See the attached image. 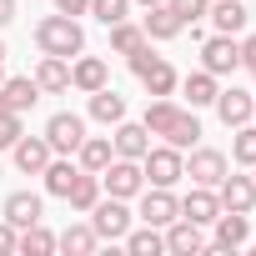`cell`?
Listing matches in <instances>:
<instances>
[{
	"mask_svg": "<svg viewBox=\"0 0 256 256\" xmlns=\"http://www.w3.org/2000/svg\"><path fill=\"white\" fill-rule=\"evenodd\" d=\"M146 131L151 136H161L166 146H176V151H186V146H196V136H201V120H196V110L191 106H176V100H166V96H156L151 106H146Z\"/></svg>",
	"mask_w": 256,
	"mask_h": 256,
	"instance_id": "obj_1",
	"label": "cell"
},
{
	"mask_svg": "<svg viewBox=\"0 0 256 256\" xmlns=\"http://www.w3.org/2000/svg\"><path fill=\"white\" fill-rule=\"evenodd\" d=\"M36 46H40V56H66V60H76L80 50H86V30H80V20L76 16H46L40 26H36Z\"/></svg>",
	"mask_w": 256,
	"mask_h": 256,
	"instance_id": "obj_2",
	"label": "cell"
},
{
	"mask_svg": "<svg viewBox=\"0 0 256 256\" xmlns=\"http://www.w3.org/2000/svg\"><path fill=\"white\" fill-rule=\"evenodd\" d=\"M126 60H131L136 80H141V86H146L151 96H171V90H176V70H171V60L151 56V40H146V46H136V50L126 56Z\"/></svg>",
	"mask_w": 256,
	"mask_h": 256,
	"instance_id": "obj_3",
	"label": "cell"
},
{
	"mask_svg": "<svg viewBox=\"0 0 256 256\" xmlns=\"http://www.w3.org/2000/svg\"><path fill=\"white\" fill-rule=\"evenodd\" d=\"M100 191H106V196H120V201L141 196V191H146V171H141V161H131V156H110V166L100 171Z\"/></svg>",
	"mask_w": 256,
	"mask_h": 256,
	"instance_id": "obj_4",
	"label": "cell"
},
{
	"mask_svg": "<svg viewBox=\"0 0 256 256\" xmlns=\"http://www.w3.org/2000/svg\"><path fill=\"white\" fill-rule=\"evenodd\" d=\"M86 216H90V231H96L100 241H120L126 231H131V211H126L120 196H100Z\"/></svg>",
	"mask_w": 256,
	"mask_h": 256,
	"instance_id": "obj_5",
	"label": "cell"
},
{
	"mask_svg": "<svg viewBox=\"0 0 256 256\" xmlns=\"http://www.w3.org/2000/svg\"><path fill=\"white\" fill-rule=\"evenodd\" d=\"M46 141H50L56 156H76L80 141H86V116H76V110H56V116L46 120Z\"/></svg>",
	"mask_w": 256,
	"mask_h": 256,
	"instance_id": "obj_6",
	"label": "cell"
},
{
	"mask_svg": "<svg viewBox=\"0 0 256 256\" xmlns=\"http://www.w3.org/2000/svg\"><path fill=\"white\" fill-rule=\"evenodd\" d=\"M141 171H146L151 186H176V181L186 176V156H181L176 146H151V151L141 156Z\"/></svg>",
	"mask_w": 256,
	"mask_h": 256,
	"instance_id": "obj_7",
	"label": "cell"
},
{
	"mask_svg": "<svg viewBox=\"0 0 256 256\" xmlns=\"http://www.w3.org/2000/svg\"><path fill=\"white\" fill-rule=\"evenodd\" d=\"M236 66H241V46H236V36H221V30H216V36L201 40V70H211V76L221 80V76H231Z\"/></svg>",
	"mask_w": 256,
	"mask_h": 256,
	"instance_id": "obj_8",
	"label": "cell"
},
{
	"mask_svg": "<svg viewBox=\"0 0 256 256\" xmlns=\"http://www.w3.org/2000/svg\"><path fill=\"white\" fill-rule=\"evenodd\" d=\"M176 216H181V196H171V186H151V191L141 196V221H146V226H161V231H166Z\"/></svg>",
	"mask_w": 256,
	"mask_h": 256,
	"instance_id": "obj_9",
	"label": "cell"
},
{
	"mask_svg": "<svg viewBox=\"0 0 256 256\" xmlns=\"http://www.w3.org/2000/svg\"><path fill=\"white\" fill-rule=\"evenodd\" d=\"M216 201H221V211H256V181L251 176H221V186H216Z\"/></svg>",
	"mask_w": 256,
	"mask_h": 256,
	"instance_id": "obj_10",
	"label": "cell"
},
{
	"mask_svg": "<svg viewBox=\"0 0 256 256\" xmlns=\"http://www.w3.org/2000/svg\"><path fill=\"white\" fill-rule=\"evenodd\" d=\"M186 176L196 181V186H221V176H226V156L221 151H211V146H196L191 151V161H186Z\"/></svg>",
	"mask_w": 256,
	"mask_h": 256,
	"instance_id": "obj_11",
	"label": "cell"
},
{
	"mask_svg": "<svg viewBox=\"0 0 256 256\" xmlns=\"http://www.w3.org/2000/svg\"><path fill=\"white\" fill-rule=\"evenodd\" d=\"M211 226H216V236H211V246H216V251H241V246H246V236H251L246 211H221Z\"/></svg>",
	"mask_w": 256,
	"mask_h": 256,
	"instance_id": "obj_12",
	"label": "cell"
},
{
	"mask_svg": "<svg viewBox=\"0 0 256 256\" xmlns=\"http://www.w3.org/2000/svg\"><path fill=\"white\" fill-rule=\"evenodd\" d=\"M110 146H116V156H131V161H141L146 151H151V131L141 120H116V136H110Z\"/></svg>",
	"mask_w": 256,
	"mask_h": 256,
	"instance_id": "obj_13",
	"label": "cell"
},
{
	"mask_svg": "<svg viewBox=\"0 0 256 256\" xmlns=\"http://www.w3.org/2000/svg\"><path fill=\"white\" fill-rule=\"evenodd\" d=\"M70 86L90 96V90L110 86V66H106L100 56H76V60H70Z\"/></svg>",
	"mask_w": 256,
	"mask_h": 256,
	"instance_id": "obj_14",
	"label": "cell"
},
{
	"mask_svg": "<svg viewBox=\"0 0 256 256\" xmlns=\"http://www.w3.org/2000/svg\"><path fill=\"white\" fill-rule=\"evenodd\" d=\"M10 151H16V166H20L26 176H40V171L50 166V156H56L46 136H20V141H16Z\"/></svg>",
	"mask_w": 256,
	"mask_h": 256,
	"instance_id": "obj_15",
	"label": "cell"
},
{
	"mask_svg": "<svg viewBox=\"0 0 256 256\" xmlns=\"http://www.w3.org/2000/svg\"><path fill=\"white\" fill-rule=\"evenodd\" d=\"M36 86H40V96H60V90H70V60H66V56H40V66H36Z\"/></svg>",
	"mask_w": 256,
	"mask_h": 256,
	"instance_id": "obj_16",
	"label": "cell"
},
{
	"mask_svg": "<svg viewBox=\"0 0 256 256\" xmlns=\"http://www.w3.org/2000/svg\"><path fill=\"white\" fill-rule=\"evenodd\" d=\"M181 216H186V221H196V226H211V221L221 216V201H216V191H211V186H196V191H186V196H181Z\"/></svg>",
	"mask_w": 256,
	"mask_h": 256,
	"instance_id": "obj_17",
	"label": "cell"
},
{
	"mask_svg": "<svg viewBox=\"0 0 256 256\" xmlns=\"http://www.w3.org/2000/svg\"><path fill=\"white\" fill-rule=\"evenodd\" d=\"M166 251H176V256H196V251H206L201 226H196V221H186V216H176V221L166 226Z\"/></svg>",
	"mask_w": 256,
	"mask_h": 256,
	"instance_id": "obj_18",
	"label": "cell"
},
{
	"mask_svg": "<svg viewBox=\"0 0 256 256\" xmlns=\"http://www.w3.org/2000/svg\"><path fill=\"white\" fill-rule=\"evenodd\" d=\"M0 216H6L16 231H20V226H36V221H40V196H36V191H10L6 206H0Z\"/></svg>",
	"mask_w": 256,
	"mask_h": 256,
	"instance_id": "obj_19",
	"label": "cell"
},
{
	"mask_svg": "<svg viewBox=\"0 0 256 256\" xmlns=\"http://www.w3.org/2000/svg\"><path fill=\"white\" fill-rule=\"evenodd\" d=\"M251 100H256V96H246V90H236V86H231V90H216V100H211V106H216V116L236 131V126H246V120H251Z\"/></svg>",
	"mask_w": 256,
	"mask_h": 256,
	"instance_id": "obj_20",
	"label": "cell"
},
{
	"mask_svg": "<svg viewBox=\"0 0 256 256\" xmlns=\"http://www.w3.org/2000/svg\"><path fill=\"white\" fill-rule=\"evenodd\" d=\"M141 30H146V40H176L186 26L176 20V10H171V6H146V20H141Z\"/></svg>",
	"mask_w": 256,
	"mask_h": 256,
	"instance_id": "obj_21",
	"label": "cell"
},
{
	"mask_svg": "<svg viewBox=\"0 0 256 256\" xmlns=\"http://www.w3.org/2000/svg\"><path fill=\"white\" fill-rule=\"evenodd\" d=\"M110 156H116L110 136H86V141H80V151H76V166H80V171H96V176H100V171L110 166Z\"/></svg>",
	"mask_w": 256,
	"mask_h": 256,
	"instance_id": "obj_22",
	"label": "cell"
},
{
	"mask_svg": "<svg viewBox=\"0 0 256 256\" xmlns=\"http://www.w3.org/2000/svg\"><path fill=\"white\" fill-rule=\"evenodd\" d=\"M206 16H211V26H216L221 36H236V30H246V20H251V10L241 6V0H216Z\"/></svg>",
	"mask_w": 256,
	"mask_h": 256,
	"instance_id": "obj_23",
	"label": "cell"
},
{
	"mask_svg": "<svg viewBox=\"0 0 256 256\" xmlns=\"http://www.w3.org/2000/svg\"><path fill=\"white\" fill-rule=\"evenodd\" d=\"M0 96H6L10 110H30L40 100V86H36V76H10V80H0Z\"/></svg>",
	"mask_w": 256,
	"mask_h": 256,
	"instance_id": "obj_24",
	"label": "cell"
},
{
	"mask_svg": "<svg viewBox=\"0 0 256 256\" xmlns=\"http://www.w3.org/2000/svg\"><path fill=\"white\" fill-rule=\"evenodd\" d=\"M40 176H46V191H50V196H60V201H66V196H70V186H76V176H80V166H76V161H70V156H60V161H56V156H50V166H46V171H40Z\"/></svg>",
	"mask_w": 256,
	"mask_h": 256,
	"instance_id": "obj_25",
	"label": "cell"
},
{
	"mask_svg": "<svg viewBox=\"0 0 256 256\" xmlns=\"http://www.w3.org/2000/svg\"><path fill=\"white\" fill-rule=\"evenodd\" d=\"M90 116H96L100 126H116V120H126V96H116L110 86L90 90Z\"/></svg>",
	"mask_w": 256,
	"mask_h": 256,
	"instance_id": "obj_26",
	"label": "cell"
},
{
	"mask_svg": "<svg viewBox=\"0 0 256 256\" xmlns=\"http://www.w3.org/2000/svg\"><path fill=\"white\" fill-rule=\"evenodd\" d=\"M120 241H126V251H131V256H161V251H166V236H161V226H141V231H126Z\"/></svg>",
	"mask_w": 256,
	"mask_h": 256,
	"instance_id": "obj_27",
	"label": "cell"
},
{
	"mask_svg": "<svg viewBox=\"0 0 256 256\" xmlns=\"http://www.w3.org/2000/svg\"><path fill=\"white\" fill-rule=\"evenodd\" d=\"M181 90H186V100H191V110H196V106H211L221 86H216V76H211V70H191V76L181 80Z\"/></svg>",
	"mask_w": 256,
	"mask_h": 256,
	"instance_id": "obj_28",
	"label": "cell"
},
{
	"mask_svg": "<svg viewBox=\"0 0 256 256\" xmlns=\"http://www.w3.org/2000/svg\"><path fill=\"white\" fill-rule=\"evenodd\" d=\"M100 196H106V191H100V176H96V171H80L66 201H70V211H90V206H96Z\"/></svg>",
	"mask_w": 256,
	"mask_h": 256,
	"instance_id": "obj_29",
	"label": "cell"
},
{
	"mask_svg": "<svg viewBox=\"0 0 256 256\" xmlns=\"http://www.w3.org/2000/svg\"><path fill=\"white\" fill-rule=\"evenodd\" d=\"M56 246H60V251H70V256H90V251L100 246V236H96L90 226H66V231L56 236Z\"/></svg>",
	"mask_w": 256,
	"mask_h": 256,
	"instance_id": "obj_30",
	"label": "cell"
},
{
	"mask_svg": "<svg viewBox=\"0 0 256 256\" xmlns=\"http://www.w3.org/2000/svg\"><path fill=\"white\" fill-rule=\"evenodd\" d=\"M16 251H26V256H50L56 251V236L36 221V226H20V241H16Z\"/></svg>",
	"mask_w": 256,
	"mask_h": 256,
	"instance_id": "obj_31",
	"label": "cell"
},
{
	"mask_svg": "<svg viewBox=\"0 0 256 256\" xmlns=\"http://www.w3.org/2000/svg\"><path fill=\"white\" fill-rule=\"evenodd\" d=\"M110 46H116V56H131L136 46H146V30L131 26V20H116L110 26Z\"/></svg>",
	"mask_w": 256,
	"mask_h": 256,
	"instance_id": "obj_32",
	"label": "cell"
},
{
	"mask_svg": "<svg viewBox=\"0 0 256 256\" xmlns=\"http://www.w3.org/2000/svg\"><path fill=\"white\" fill-rule=\"evenodd\" d=\"M231 161L236 166H256V126H236V141H231Z\"/></svg>",
	"mask_w": 256,
	"mask_h": 256,
	"instance_id": "obj_33",
	"label": "cell"
},
{
	"mask_svg": "<svg viewBox=\"0 0 256 256\" xmlns=\"http://www.w3.org/2000/svg\"><path fill=\"white\" fill-rule=\"evenodd\" d=\"M20 136H26V126H20V110H10V106H6V96H0V151H10Z\"/></svg>",
	"mask_w": 256,
	"mask_h": 256,
	"instance_id": "obj_34",
	"label": "cell"
},
{
	"mask_svg": "<svg viewBox=\"0 0 256 256\" xmlns=\"http://www.w3.org/2000/svg\"><path fill=\"white\" fill-rule=\"evenodd\" d=\"M86 16H96L100 26H116V20L131 16V0H90V10H86Z\"/></svg>",
	"mask_w": 256,
	"mask_h": 256,
	"instance_id": "obj_35",
	"label": "cell"
},
{
	"mask_svg": "<svg viewBox=\"0 0 256 256\" xmlns=\"http://www.w3.org/2000/svg\"><path fill=\"white\" fill-rule=\"evenodd\" d=\"M166 6L176 10V20H181V26H196V20L211 10V0H166Z\"/></svg>",
	"mask_w": 256,
	"mask_h": 256,
	"instance_id": "obj_36",
	"label": "cell"
},
{
	"mask_svg": "<svg viewBox=\"0 0 256 256\" xmlns=\"http://www.w3.org/2000/svg\"><path fill=\"white\" fill-rule=\"evenodd\" d=\"M16 241H20V231H16L6 216H0V256H10V251H16Z\"/></svg>",
	"mask_w": 256,
	"mask_h": 256,
	"instance_id": "obj_37",
	"label": "cell"
},
{
	"mask_svg": "<svg viewBox=\"0 0 256 256\" xmlns=\"http://www.w3.org/2000/svg\"><path fill=\"white\" fill-rule=\"evenodd\" d=\"M236 46H241V66L256 70V36H246V40H236Z\"/></svg>",
	"mask_w": 256,
	"mask_h": 256,
	"instance_id": "obj_38",
	"label": "cell"
},
{
	"mask_svg": "<svg viewBox=\"0 0 256 256\" xmlns=\"http://www.w3.org/2000/svg\"><path fill=\"white\" fill-rule=\"evenodd\" d=\"M56 10H60V16H86L90 0H56Z\"/></svg>",
	"mask_w": 256,
	"mask_h": 256,
	"instance_id": "obj_39",
	"label": "cell"
},
{
	"mask_svg": "<svg viewBox=\"0 0 256 256\" xmlns=\"http://www.w3.org/2000/svg\"><path fill=\"white\" fill-rule=\"evenodd\" d=\"M10 20H16V0H0V30H6Z\"/></svg>",
	"mask_w": 256,
	"mask_h": 256,
	"instance_id": "obj_40",
	"label": "cell"
},
{
	"mask_svg": "<svg viewBox=\"0 0 256 256\" xmlns=\"http://www.w3.org/2000/svg\"><path fill=\"white\" fill-rule=\"evenodd\" d=\"M6 56H10V50H6V40H0V80H6Z\"/></svg>",
	"mask_w": 256,
	"mask_h": 256,
	"instance_id": "obj_41",
	"label": "cell"
},
{
	"mask_svg": "<svg viewBox=\"0 0 256 256\" xmlns=\"http://www.w3.org/2000/svg\"><path fill=\"white\" fill-rule=\"evenodd\" d=\"M136 6H166V0H136Z\"/></svg>",
	"mask_w": 256,
	"mask_h": 256,
	"instance_id": "obj_42",
	"label": "cell"
},
{
	"mask_svg": "<svg viewBox=\"0 0 256 256\" xmlns=\"http://www.w3.org/2000/svg\"><path fill=\"white\" fill-rule=\"evenodd\" d=\"M251 126H256V100H251Z\"/></svg>",
	"mask_w": 256,
	"mask_h": 256,
	"instance_id": "obj_43",
	"label": "cell"
},
{
	"mask_svg": "<svg viewBox=\"0 0 256 256\" xmlns=\"http://www.w3.org/2000/svg\"><path fill=\"white\" fill-rule=\"evenodd\" d=\"M251 80H256V70H251Z\"/></svg>",
	"mask_w": 256,
	"mask_h": 256,
	"instance_id": "obj_44",
	"label": "cell"
}]
</instances>
